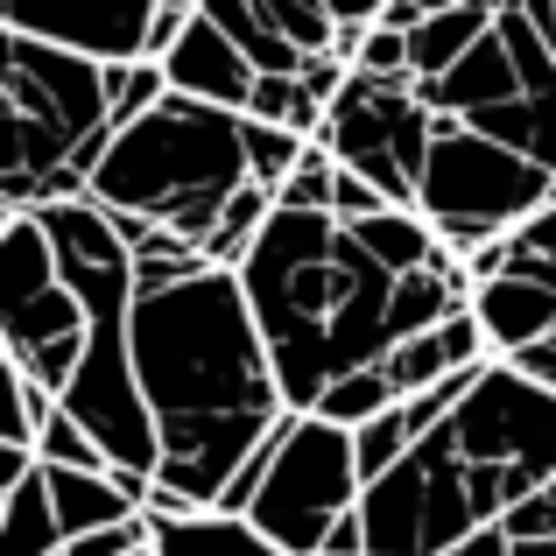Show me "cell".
<instances>
[{"label":"cell","instance_id":"1","mask_svg":"<svg viewBox=\"0 0 556 556\" xmlns=\"http://www.w3.org/2000/svg\"><path fill=\"white\" fill-rule=\"evenodd\" d=\"M135 380L155 416V486L218 515L226 486L282 437L289 402L240 275L204 268L190 282L141 289L135 303Z\"/></svg>","mask_w":556,"mask_h":556},{"label":"cell","instance_id":"2","mask_svg":"<svg viewBox=\"0 0 556 556\" xmlns=\"http://www.w3.org/2000/svg\"><path fill=\"white\" fill-rule=\"evenodd\" d=\"M240 289L261 325V345L275 359L289 416H317V402L345 374H367L394 353L388 331L394 275L353 240V226L325 212L275 204L261 247L240 268Z\"/></svg>","mask_w":556,"mask_h":556},{"label":"cell","instance_id":"3","mask_svg":"<svg viewBox=\"0 0 556 556\" xmlns=\"http://www.w3.org/2000/svg\"><path fill=\"white\" fill-rule=\"evenodd\" d=\"M247 184H254L247 177V113H218L169 92L149 121L113 135L85 198L106 218H141V226L177 232L204 254L226 204Z\"/></svg>","mask_w":556,"mask_h":556},{"label":"cell","instance_id":"4","mask_svg":"<svg viewBox=\"0 0 556 556\" xmlns=\"http://www.w3.org/2000/svg\"><path fill=\"white\" fill-rule=\"evenodd\" d=\"M0 121H8V212H50L92 190V169L113 149L106 121V71L36 36L0 28Z\"/></svg>","mask_w":556,"mask_h":556},{"label":"cell","instance_id":"5","mask_svg":"<svg viewBox=\"0 0 556 556\" xmlns=\"http://www.w3.org/2000/svg\"><path fill=\"white\" fill-rule=\"evenodd\" d=\"M416 92L437 121H465L556 177V0H501L486 42L451 78Z\"/></svg>","mask_w":556,"mask_h":556},{"label":"cell","instance_id":"6","mask_svg":"<svg viewBox=\"0 0 556 556\" xmlns=\"http://www.w3.org/2000/svg\"><path fill=\"white\" fill-rule=\"evenodd\" d=\"M556 204V177L529 155H515L507 141L472 135L465 121H437L430 163H422V198L416 218L451 247L458 261L486 254V247L515 240L535 212Z\"/></svg>","mask_w":556,"mask_h":556},{"label":"cell","instance_id":"7","mask_svg":"<svg viewBox=\"0 0 556 556\" xmlns=\"http://www.w3.org/2000/svg\"><path fill=\"white\" fill-rule=\"evenodd\" d=\"M444 444L458 472L472 479L486 521L501 529L521 501L556 486V394L521 380L507 359H493L479 388L458 402V416L444 422Z\"/></svg>","mask_w":556,"mask_h":556},{"label":"cell","instance_id":"8","mask_svg":"<svg viewBox=\"0 0 556 556\" xmlns=\"http://www.w3.org/2000/svg\"><path fill=\"white\" fill-rule=\"evenodd\" d=\"M359 501H367V472H359L353 430L325 416H289L268 479L247 507V529L282 556H325L331 535L359 515Z\"/></svg>","mask_w":556,"mask_h":556},{"label":"cell","instance_id":"9","mask_svg":"<svg viewBox=\"0 0 556 556\" xmlns=\"http://www.w3.org/2000/svg\"><path fill=\"white\" fill-rule=\"evenodd\" d=\"M437 113L422 106L416 85H380V78H345V92L331 99L325 141L331 163L367 177L394 212H416L422 198V163H430Z\"/></svg>","mask_w":556,"mask_h":556},{"label":"cell","instance_id":"10","mask_svg":"<svg viewBox=\"0 0 556 556\" xmlns=\"http://www.w3.org/2000/svg\"><path fill=\"white\" fill-rule=\"evenodd\" d=\"M155 8L163 0H0V28L71 50L99 71H121V64H149Z\"/></svg>","mask_w":556,"mask_h":556},{"label":"cell","instance_id":"11","mask_svg":"<svg viewBox=\"0 0 556 556\" xmlns=\"http://www.w3.org/2000/svg\"><path fill=\"white\" fill-rule=\"evenodd\" d=\"M85 353H92V317H85L78 289L71 282H50L36 296H14L0 303V359L14 374H28L36 388H50L56 402L71 394Z\"/></svg>","mask_w":556,"mask_h":556},{"label":"cell","instance_id":"12","mask_svg":"<svg viewBox=\"0 0 556 556\" xmlns=\"http://www.w3.org/2000/svg\"><path fill=\"white\" fill-rule=\"evenodd\" d=\"M163 78H169L177 99H198V106H218V113H247L261 71L247 64V50L212 22V14H204V0H198V22H190L184 42L163 56Z\"/></svg>","mask_w":556,"mask_h":556},{"label":"cell","instance_id":"13","mask_svg":"<svg viewBox=\"0 0 556 556\" xmlns=\"http://www.w3.org/2000/svg\"><path fill=\"white\" fill-rule=\"evenodd\" d=\"M0 556H64V521L36 451H0Z\"/></svg>","mask_w":556,"mask_h":556},{"label":"cell","instance_id":"14","mask_svg":"<svg viewBox=\"0 0 556 556\" xmlns=\"http://www.w3.org/2000/svg\"><path fill=\"white\" fill-rule=\"evenodd\" d=\"M486 359H493V353H486V331H479V317L465 311V317H451V325L422 331V339L394 345V353L380 359V374L394 380V394H402V402H416V394L444 388V380H458V374L486 367Z\"/></svg>","mask_w":556,"mask_h":556},{"label":"cell","instance_id":"15","mask_svg":"<svg viewBox=\"0 0 556 556\" xmlns=\"http://www.w3.org/2000/svg\"><path fill=\"white\" fill-rule=\"evenodd\" d=\"M472 317L486 331L493 359H521L529 345L556 339V296L535 282H515V275H493V282L472 289Z\"/></svg>","mask_w":556,"mask_h":556},{"label":"cell","instance_id":"16","mask_svg":"<svg viewBox=\"0 0 556 556\" xmlns=\"http://www.w3.org/2000/svg\"><path fill=\"white\" fill-rule=\"evenodd\" d=\"M493 22H501V0H437L430 22L408 36V78H416V85L451 78V71L486 42Z\"/></svg>","mask_w":556,"mask_h":556},{"label":"cell","instance_id":"17","mask_svg":"<svg viewBox=\"0 0 556 556\" xmlns=\"http://www.w3.org/2000/svg\"><path fill=\"white\" fill-rule=\"evenodd\" d=\"M204 14H212L232 42H240L247 64H254L261 78H303V71H311V56L289 50L282 28L268 22V8H261V0H204Z\"/></svg>","mask_w":556,"mask_h":556},{"label":"cell","instance_id":"18","mask_svg":"<svg viewBox=\"0 0 556 556\" xmlns=\"http://www.w3.org/2000/svg\"><path fill=\"white\" fill-rule=\"evenodd\" d=\"M465 268H472V282L515 275V282H535V289H549V296H556V204H549V212H535L529 226L515 232V240H501V247H486V254H472Z\"/></svg>","mask_w":556,"mask_h":556},{"label":"cell","instance_id":"19","mask_svg":"<svg viewBox=\"0 0 556 556\" xmlns=\"http://www.w3.org/2000/svg\"><path fill=\"white\" fill-rule=\"evenodd\" d=\"M353 240L367 247V254L394 275V282H402V275H416V268H430V261L444 254V240H437V232L422 226L416 212H380V218H359Z\"/></svg>","mask_w":556,"mask_h":556},{"label":"cell","instance_id":"20","mask_svg":"<svg viewBox=\"0 0 556 556\" xmlns=\"http://www.w3.org/2000/svg\"><path fill=\"white\" fill-rule=\"evenodd\" d=\"M155 549L163 556H282L275 543H261L247 521H226V515L184 521V529H155Z\"/></svg>","mask_w":556,"mask_h":556},{"label":"cell","instance_id":"21","mask_svg":"<svg viewBox=\"0 0 556 556\" xmlns=\"http://www.w3.org/2000/svg\"><path fill=\"white\" fill-rule=\"evenodd\" d=\"M388 408H402V394H394V380L380 367H367V374H345L339 388L317 402V416L339 422V430H367V422H380Z\"/></svg>","mask_w":556,"mask_h":556},{"label":"cell","instance_id":"22","mask_svg":"<svg viewBox=\"0 0 556 556\" xmlns=\"http://www.w3.org/2000/svg\"><path fill=\"white\" fill-rule=\"evenodd\" d=\"M317 141H303V135H289V127H261V121H247V177H254L261 190H275L282 198V184L303 169V155H311Z\"/></svg>","mask_w":556,"mask_h":556},{"label":"cell","instance_id":"23","mask_svg":"<svg viewBox=\"0 0 556 556\" xmlns=\"http://www.w3.org/2000/svg\"><path fill=\"white\" fill-rule=\"evenodd\" d=\"M163 99H169L163 64H121V71H106V121H113V135H127L135 121H149Z\"/></svg>","mask_w":556,"mask_h":556},{"label":"cell","instance_id":"24","mask_svg":"<svg viewBox=\"0 0 556 556\" xmlns=\"http://www.w3.org/2000/svg\"><path fill=\"white\" fill-rule=\"evenodd\" d=\"M353 451H359V472H367V486H380V479L394 472V465L416 451V430H408L402 408H388L380 422H367V430H353Z\"/></svg>","mask_w":556,"mask_h":556},{"label":"cell","instance_id":"25","mask_svg":"<svg viewBox=\"0 0 556 556\" xmlns=\"http://www.w3.org/2000/svg\"><path fill=\"white\" fill-rule=\"evenodd\" d=\"M36 458L50 465V472H113V458H106V451H99L92 437L78 430V422L64 416V408H56V422H50V430H42Z\"/></svg>","mask_w":556,"mask_h":556},{"label":"cell","instance_id":"26","mask_svg":"<svg viewBox=\"0 0 556 556\" xmlns=\"http://www.w3.org/2000/svg\"><path fill=\"white\" fill-rule=\"evenodd\" d=\"M331 198H339V163H331V149H311L275 204H282V212H325L331 218Z\"/></svg>","mask_w":556,"mask_h":556},{"label":"cell","instance_id":"27","mask_svg":"<svg viewBox=\"0 0 556 556\" xmlns=\"http://www.w3.org/2000/svg\"><path fill=\"white\" fill-rule=\"evenodd\" d=\"M141 549H155V521L149 515L121 521V529H99V535H78L64 556H141Z\"/></svg>","mask_w":556,"mask_h":556},{"label":"cell","instance_id":"28","mask_svg":"<svg viewBox=\"0 0 556 556\" xmlns=\"http://www.w3.org/2000/svg\"><path fill=\"white\" fill-rule=\"evenodd\" d=\"M501 529H507V543H556V493L543 486L535 501H521Z\"/></svg>","mask_w":556,"mask_h":556},{"label":"cell","instance_id":"29","mask_svg":"<svg viewBox=\"0 0 556 556\" xmlns=\"http://www.w3.org/2000/svg\"><path fill=\"white\" fill-rule=\"evenodd\" d=\"M507 367H515L521 380H535V388H543V394H556V339L529 345V353H521V359H507Z\"/></svg>","mask_w":556,"mask_h":556},{"label":"cell","instance_id":"30","mask_svg":"<svg viewBox=\"0 0 556 556\" xmlns=\"http://www.w3.org/2000/svg\"><path fill=\"white\" fill-rule=\"evenodd\" d=\"M437 0H380V28H394V36H416L422 22H430Z\"/></svg>","mask_w":556,"mask_h":556},{"label":"cell","instance_id":"31","mask_svg":"<svg viewBox=\"0 0 556 556\" xmlns=\"http://www.w3.org/2000/svg\"><path fill=\"white\" fill-rule=\"evenodd\" d=\"M451 556H515V543H507V529H486V535H472L465 549H451Z\"/></svg>","mask_w":556,"mask_h":556},{"label":"cell","instance_id":"32","mask_svg":"<svg viewBox=\"0 0 556 556\" xmlns=\"http://www.w3.org/2000/svg\"><path fill=\"white\" fill-rule=\"evenodd\" d=\"M141 556H163V549H141Z\"/></svg>","mask_w":556,"mask_h":556}]
</instances>
